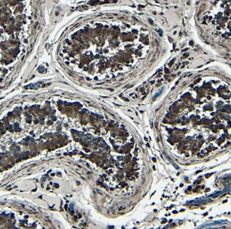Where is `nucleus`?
<instances>
[{"label": "nucleus", "instance_id": "1", "mask_svg": "<svg viewBox=\"0 0 231 229\" xmlns=\"http://www.w3.org/2000/svg\"><path fill=\"white\" fill-rule=\"evenodd\" d=\"M85 60H106L122 56L143 58L154 43L146 25L123 17L90 19L76 28L66 40Z\"/></svg>", "mask_w": 231, "mask_h": 229}, {"label": "nucleus", "instance_id": "2", "mask_svg": "<svg viewBox=\"0 0 231 229\" xmlns=\"http://www.w3.org/2000/svg\"><path fill=\"white\" fill-rule=\"evenodd\" d=\"M201 24L213 36L231 38V0H216L204 12Z\"/></svg>", "mask_w": 231, "mask_h": 229}]
</instances>
